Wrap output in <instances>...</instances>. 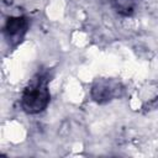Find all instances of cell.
Returning a JSON list of instances; mask_svg holds the SVG:
<instances>
[{
	"label": "cell",
	"instance_id": "cell-1",
	"mask_svg": "<svg viewBox=\"0 0 158 158\" xmlns=\"http://www.w3.org/2000/svg\"><path fill=\"white\" fill-rule=\"evenodd\" d=\"M49 80L47 74H37L25 88L21 96V107L26 114H40L48 106L51 100Z\"/></svg>",
	"mask_w": 158,
	"mask_h": 158
},
{
	"label": "cell",
	"instance_id": "cell-2",
	"mask_svg": "<svg viewBox=\"0 0 158 158\" xmlns=\"http://www.w3.org/2000/svg\"><path fill=\"white\" fill-rule=\"evenodd\" d=\"M122 91L123 88L118 80L111 78H100L94 81L90 94L95 102L106 104L116 98H120Z\"/></svg>",
	"mask_w": 158,
	"mask_h": 158
},
{
	"label": "cell",
	"instance_id": "cell-3",
	"mask_svg": "<svg viewBox=\"0 0 158 158\" xmlns=\"http://www.w3.org/2000/svg\"><path fill=\"white\" fill-rule=\"evenodd\" d=\"M28 28V21L25 16H10L2 28L4 37L9 46H17L25 37Z\"/></svg>",
	"mask_w": 158,
	"mask_h": 158
},
{
	"label": "cell",
	"instance_id": "cell-4",
	"mask_svg": "<svg viewBox=\"0 0 158 158\" xmlns=\"http://www.w3.org/2000/svg\"><path fill=\"white\" fill-rule=\"evenodd\" d=\"M111 7L122 16H131L136 9V0H109Z\"/></svg>",
	"mask_w": 158,
	"mask_h": 158
}]
</instances>
